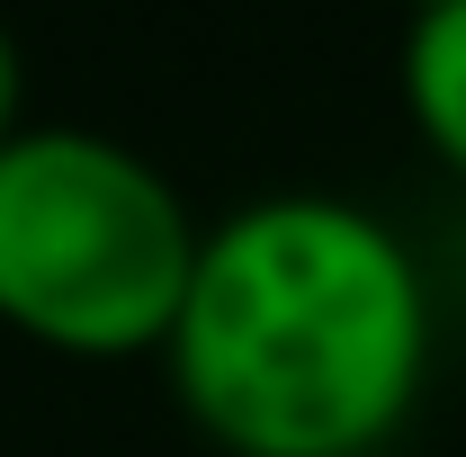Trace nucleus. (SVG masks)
<instances>
[{
    "mask_svg": "<svg viewBox=\"0 0 466 457\" xmlns=\"http://www.w3.org/2000/svg\"><path fill=\"white\" fill-rule=\"evenodd\" d=\"M27 126V72H18V36L0 27V144Z\"/></svg>",
    "mask_w": 466,
    "mask_h": 457,
    "instance_id": "20e7f679",
    "label": "nucleus"
},
{
    "mask_svg": "<svg viewBox=\"0 0 466 457\" xmlns=\"http://www.w3.org/2000/svg\"><path fill=\"white\" fill-rule=\"evenodd\" d=\"M198 260V207L108 126L27 117L0 144V323L46 350H162Z\"/></svg>",
    "mask_w": 466,
    "mask_h": 457,
    "instance_id": "f03ea898",
    "label": "nucleus"
},
{
    "mask_svg": "<svg viewBox=\"0 0 466 457\" xmlns=\"http://www.w3.org/2000/svg\"><path fill=\"white\" fill-rule=\"evenodd\" d=\"M162 359L242 457H377L431 368V279L368 198L260 188L198 225Z\"/></svg>",
    "mask_w": 466,
    "mask_h": 457,
    "instance_id": "f257e3e1",
    "label": "nucleus"
},
{
    "mask_svg": "<svg viewBox=\"0 0 466 457\" xmlns=\"http://www.w3.org/2000/svg\"><path fill=\"white\" fill-rule=\"evenodd\" d=\"M404 9H440V0H404Z\"/></svg>",
    "mask_w": 466,
    "mask_h": 457,
    "instance_id": "39448f33",
    "label": "nucleus"
},
{
    "mask_svg": "<svg viewBox=\"0 0 466 457\" xmlns=\"http://www.w3.org/2000/svg\"><path fill=\"white\" fill-rule=\"evenodd\" d=\"M377 457H386V449H377Z\"/></svg>",
    "mask_w": 466,
    "mask_h": 457,
    "instance_id": "423d86ee",
    "label": "nucleus"
},
{
    "mask_svg": "<svg viewBox=\"0 0 466 457\" xmlns=\"http://www.w3.org/2000/svg\"><path fill=\"white\" fill-rule=\"evenodd\" d=\"M404 99L431 126V144L466 171V0L404 18Z\"/></svg>",
    "mask_w": 466,
    "mask_h": 457,
    "instance_id": "7ed1b4c3",
    "label": "nucleus"
}]
</instances>
